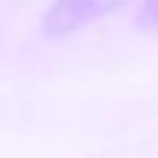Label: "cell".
Wrapping results in <instances>:
<instances>
[{
	"label": "cell",
	"instance_id": "7a4b0ae2",
	"mask_svg": "<svg viewBox=\"0 0 158 158\" xmlns=\"http://www.w3.org/2000/svg\"><path fill=\"white\" fill-rule=\"evenodd\" d=\"M138 23L147 29H158V0H147L141 9V15H138Z\"/></svg>",
	"mask_w": 158,
	"mask_h": 158
},
{
	"label": "cell",
	"instance_id": "6da1fadb",
	"mask_svg": "<svg viewBox=\"0 0 158 158\" xmlns=\"http://www.w3.org/2000/svg\"><path fill=\"white\" fill-rule=\"evenodd\" d=\"M129 0H50L44 18H41V32L47 38H68L79 29L114 15Z\"/></svg>",
	"mask_w": 158,
	"mask_h": 158
}]
</instances>
